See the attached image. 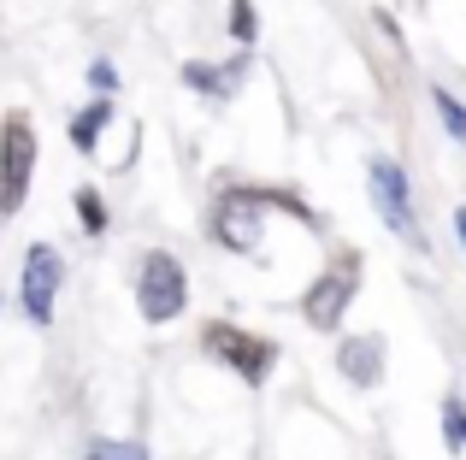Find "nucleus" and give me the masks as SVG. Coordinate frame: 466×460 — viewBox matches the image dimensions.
<instances>
[{"label":"nucleus","mask_w":466,"mask_h":460,"mask_svg":"<svg viewBox=\"0 0 466 460\" xmlns=\"http://www.w3.org/2000/svg\"><path fill=\"white\" fill-rule=\"evenodd\" d=\"M30 177H35V130H30L24 113H12L6 125H0V219H12V213L24 207Z\"/></svg>","instance_id":"nucleus-1"},{"label":"nucleus","mask_w":466,"mask_h":460,"mask_svg":"<svg viewBox=\"0 0 466 460\" xmlns=\"http://www.w3.org/2000/svg\"><path fill=\"white\" fill-rule=\"evenodd\" d=\"M137 301H142V319L148 325H166L183 313V301H189V277H183V265L171 260V254H148L142 260V277H137Z\"/></svg>","instance_id":"nucleus-2"},{"label":"nucleus","mask_w":466,"mask_h":460,"mask_svg":"<svg viewBox=\"0 0 466 460\" xmlns=\"http://www.w3.org/2000/svg\"><path fill=\"white\" fill-rule=\"evenodd\" d=\"M201 343H207V355L213 360H225V366H237L248 384H266L272 378V366H278V348L266 343V336H248V331H237V325H207L201 331Z\"/></svg>","instance_id":"nucleus-3"},{"label":"nucleus","mask_w":466,"mask_h":460,"mask_svg":"<svg viewBox=\"0 0 466 460\" xmlns=\"http://www.w3.org/2000/svg\"><path fill=\"white\" fill-rule=\"evenodd\" d=\"M354 284H360V260H354V254H337V265H330V272L308 289L301 319H308L313 331H337V319H342V307H349Z\"/></svg>","instance_id":"nucleus-4"},{"label":"nucleus","mask_w":466,"mask_h":460,"mask_svg":"<svg viewBox=\"0 0 466 460\" xmlns=\"http://www.w3.org/2000/svg\"><path fill=\"white\" fill-rule=\"evenodd\" d=\"M366 189H372V201H378V213H384V225L396 230V236H413V242L425 248L420 219H413V195H408V177H401V165H396V160H372V165H366Z\"/></svg>","instance_id":"nucleus-5"},{"label":"nucleus","mask_w":466,"mask_h":460,"mask_svg":"<svg viewBox=\"0 0 466 460\" xmlns=\"http://www.w3.org/2000/svg\"><path fill=\"white\" fill-rule=\"evenodd\" d=\"M59 277H66V265H59V248H47V242H35L30 254H24V313H30L35 325L54 319V295H59Z\"/></svg>","instance_id":"nucleus-6"},{"label":"nucleus","mask_w":466,"mask_h":460,"mask_svg":"<svg viewBox=\"0 0 466 460\" xmlns=\"http://www.w3.org/2000/svg\"><path fill=\"white\" fill-rule=\"evenodd\" d=\"M337 366H342L349 384H366V390H372V384L384 378V336H349L342 355H337Z\"/></svg>","instance_id":"nucleus-7"},{"label":"nucleus","mask_w":466,"mask_h":460,"mask_svg":"<svg viewBox=\"0 0 466 460\" xmlns=\"http://www.w3.org/2000/svg\"><path fill=\"white\" fill-rule=\"evenodd\" d=\"M213 230H218V242H225V248H237V254H254V248H260V213H248V195L225 201Z\"/></svg>","instance_id":"nucleus-8"},{"label":"nucleus","mask_w":466,"mask_h":460,"mask_svg":"<svg viewBox=\"0 0 466 460\" xmlns=\"http://www.w3.org/2000/svg\"><path fill=\"white\" fill-rule=\"evenodd\" d=\"M242 71H248L242 59H237V65H201V59H195V65H183V83L201 89V95H213V101H225V95H237Z\"/></svg>","instance_id":"nucleus-9"},{"label":"nucleus","mask_w":466,"mask_h":460,"mask_svg":"<svg viewBox=\"0 0 466 460\" xmlns=\"http://www.w3.org/2000/svg\"><path fill=\"white\" fill-rule=\"evenodd\" d=\"M113 125V106L106 101H95V106H83L77 118H71V142H77L83 154H95V142H101V130Z\"/></svg>","instance_id":"nucleus-10"},{"label":"nucleus","mask_w":466,"mask_h":460,"mask_svg":"<svg viewBox=\"0 0 466 460\" xmlns=\"http://www.w3.org/2000/svg\"><path fill=\"white\" fill-rule=\"evenodd\" d=\"M431 101H437V113H443L449 136H455V142H466V106H461V101H455V95H449V89H437Z\"/></svg>","instance_id":"nucleus-11"},{"label":"nucleus","mask_w":466,"mask_h":460,"mask_svg":"<svg viewBox=\"0 0 466 460\" xmlns=\"http://www.w3.org/2000/svg\"><path fill=\"white\" fill-rule=\"evenodd\" d=\"M77 219H83V230H95V236L106 230V207H101L95 189H77Z\"/></svg>","instance_id":"nucleus-12"},{"label":"nucleus","mask_w":466,"mask_h":460,"mask_svg":"<svg viewBox=\"0 0 466 460\" xmlns=\"http://www.w3.org/2000/svg\"><path fill=\"white\" fill-rule=\"evenodd\" d=\"M443 437H449V449H466V407L461 402L443 407Z\"/></svg>","instance_id":"nucleus-13"},{"label":"nucleus","mask_w":466,"mask_h":460,"mask_svg":"<svg viewBox=\"0 0 466 460\" xmlns=\"http://www.w3.org/2000/svg\"><path fill=\"white\" fill-rule=\"evenodd\" d=\"M230 35L254 42V0H230Z\"/></svg>","instance_id":"nucleus-14"},{"label":"nucleus","mask_w":466,"mask_h":460,"mask_svg":"<svg viewBox=\"0 0 466 460\" xmlns=\"http://www.w3.org/2000/svg\"><path fill=\"white\" fill-rule=\"evenodd\" d=\"M89 460H148V455H142L137 443H95Z\"/></svg>","instance_id":"nucleus-15"},{"label":"nucleus","mask_w":466,"mask_h":460,"mask_svg":"<svg viewBox=\"0 0 466 460\" xmlns=\"http://www.w3.org/2000/svg\"><path fill=\"white\" fill-rule=\"evenodd\" d=\"M455 236H461V242H466V207H461V213H455Z\"/></svg>","instance_id":"nucleus-16"}]
</instances>
